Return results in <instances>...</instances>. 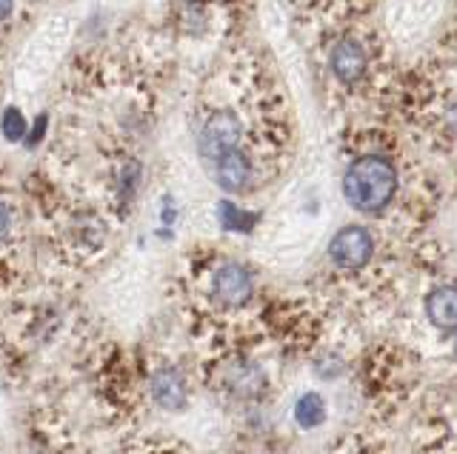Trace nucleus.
<instances>
[{
	"mask_svg": "<svg viewBox=\"0 0 457 454\" xmlns=\"http://www.w3.org/2000/svg\"><path fill=\"white\" fill-rule=\"evenodd\" d=\"M400 186L397 166L386 154H361L343 175V197L361 215H380L389 209Z\"/></svg>",
	"mask_w": 457,
	"mask_h": 454,
	"instance_id": "obj_1",
	"label": "nucleus"
},
{
	"mask_svg": "<svg viewBox=\"0 0 457 454\" xmlns=\"http://www.w3.org/2000/svg\"><path fill=\"white\" fill-rule=\"evenodd\" d=\"M375 237L366 226H343V229L328 240V260L343 275H357L375 258Z\"/></svg>",
	"mask_w": 457,
	"mask_h": 454,
	"instance_id": "obj_2",
	"label": "nucleus"
},
{
	"mask_svg": "<svg viewBox=\"0 0 457 454\" xmlns=\"http://www.w3.org/2000/svg\"><path fill=\"white\" fill-rule=\"evenodd\" d=\"M240 137H243V123L235 111L220 109V111H212V115L204 120L200 126V135H197V149L200 154L214 163L223 154L240 149Z\"/></svg>",
	"mask_w": 457,
	"mask_h": 454,
	"instance_id": "obj_3",
	"label": "nucleus"
},
{
	"mask_svg": "<svg viewBox=\"0 0 457 454\" xmlns=\"http://www.w3.org/2000/svg\"><path fill=\"white\" fill-rule=\"evenodd\" d=\"M212 301L223 309H243L254 297V277L243 263L226 260L212 272Z\"/></svg>",
	"mask_w": 457,
	"mask_h": 454,
	"instance_id": "obj_4",
	"label": "nucleus"
},
{
	"mask_svg": "<svg viewBox=\"0 0 457 454\" xmlns=\"http://www.w3.org/2000/svg\"><path fill=\"white\" fill-rule=\"evenodd\" d=\"M149 394L157 409L163 411H183L189 406V389H186V377L175 366H161L149 380Z\"/></svg>",
	"mask_w": 457,
	"mask_h": 454,
	"instance_id": "obj_5",
	"label": "nucleus"
},
{
	"mask_svg": "<svg viewBox=\"0 0 457 454\" xmlns=\"http://www.w3.org/2000/svg\"><path fill=\"white\" fill-rule=\"evenodd\" d=\"M328 66H332V72L340 83H346V87H354L357 80L366 75L369 69V54H366V46L361 40L354 37H343L335 44L332 54H328Z\"/></svg>",
	"mask_w": 457,
	"mask_h": 454,
	"instance_id": "obj_6",
	"label": "nucleus"
},
{
	"mask_svg": "<svg viewBox=\"0 0 457 454\" xmlns=\"http://www.w3.org/2000/svg\"><path fill=\"white\" fill-rule=\"evenodd\" d=\"M214 169V180H218V186L223 192H232V194H240L252 186V177H254V166L249 161V154L243 149H235L223 154L212 163Z\"/></svg>",
	"mask_w": 457,
	"mask_h": 454,
	"instance_id": "obj_7",
	"label": "nucleus"
},
{
	"mask_svg": "<svg viewBox=\"0 0 457 454\" xmlns=\"http://www.w3.org/2000/svg\"><path fill=\"white\" fill-rule=\"evenodd\" d=\"M426 318L440 332H457V286H437L428 292Z\"/></svg>",
	"mask_w": 457,
	"mask_h": 454,
	"instance_id": "obj_8",
	"label": "nucleus"
},
{
	"mask_svg": "<svg viewBox=\"0 0 457 454\" xmlns=\"http://www.w3.org/2000/svg\"><path fill=\"white\" fill-rule=\"evenodd\" d=\"M226 383H228V389H232L235 394L254 397V394H261L266 389V375L261 372V366L240 360L226 372Z\"/></svg>",
	"mask_w": 457,
	"mask_h": 454,
	"instance_id": "obj_9",
	"label": "nucleus"
},
{
	"mask_svg": "<svg viewBox=\"0 0 457 454\" xmlns=\"http://www.w3.org/2000/svg\"><path fill=\"white\" fill-rule=\"evenodd\" d=\"M326 400L318 394V392H306L303 397H297V403H295V420L300 429H318V425L326 420Z\"/></svg>",
	"mask_w": 457,
	"mask_h": 454,
	"instance_id": "obj_10",
	"label": "nucleus"
},
{
	"mask_svg": "<svg viewBox=\"0 0 457 454\" xmlns=\"http://www.w3.org/2000/svg\"><path fill=\"white\" fill-rule=\"evenodd\" d=\"M218 220H220V226H223V232L249 235L261 218H257L254 211H246V209L235 206L232 201H223V203L218 206Z\"/></svg>",
	"mask_w": 457,
	"mask_h": 454,
	"instance_id": "obj_11",
	"label": "nucleus"
},
{
	"mask_svg": "<svg viewBox=\"0 0 457 454\" xmlns=\"http://www.w3.org/2000/svg\"><path fill=\"white\" fill-rule=\"evenodd\" d=\"M0 132H4V137L9 140V144H21V140H26V132H29V123L23 118L21 109L9 106L4 111V118H0Z\"/></svg>",
	"mask_w": 457,
	"mask_h": 454,
	"instance_id": "obj_12",
	"label": "nucleus"
},
{
	"mask_svg": "<svg viewBox=\"0 0 457 454\" xmlns=\"http://www.w3.org/2000/svg\"><path fill=\"white\" fill-rule=\"evenodd\" d=\"M137 180H140V166L135 161H129L123 169H120V192L126 197H132L135 189H137Z\"/></svg>",
	"mask_w": 457,
	"mask_h": 454,
	"instance_id": "obj_13",
	"label": "nucleus"
},
{
	"mask_svg": "<svg viewBox=\"0 0 457 454\" xmlns=\"http://www.w3.org/2000/svg\"><path fill=\"white\" fill-rule=\"evenodd\" d=\"M46 129H49V115H37V120L29 126L26 132V146H37L43 137H46Z\"/></svg>",
	"mask_w": 457,
	"mask_h": 454,
	"instance_id": "obj_14",
	"label": "nucleus"
},
{
	"mask_svg": "<svg viewBox=\"0 0 457 454\" xmlns=\"http://www.w3.org/2000/svg\"><path fill=\"white\" fill-rule=\"evenodd\" d=\"M9 226H12V220H9V211H6V206L0 203V244L6 240V235H9Z\"/></svg>",
	"mask_w": 457,
	"mask_h": 454,
	"instance_id": "obj_15",
	"label": "nucleus"
},
{
	"mask_svg": "<svg viewBox=\"0 0 457 454\" xmlns=\"http://www.w3.org/2000/svg\"><path fill=\"white\" fill-rule=\"evenodd\" d=\"M446 126H449V132L457 137V103H452L449 111H446Z\"/></svg>",
	"mask_w": 457,
	"mask_h": 454,
	"instance_id": "obj_16",
	"label": "nucleus"
},
{
	"mask_svg": "<svg viewBox=\"0 0 457 454\" xmlns=\"http://www.w3.org/2000/svg\"><path fill=\"white\" fill-rule=\"evenodd\" d=\"M14 9V0H0V21H6Z\"/></svg>",
	"mask_w": 457,
	"mask_h": 454,
	"instance_id": "obj_17",
	"label": "nucleus"
},
{
	"mask_svg": "<svg viewBox=\"0 0 457 454\" xmlns=\"http://www.w3.org/2000/svg\"><path fill=\"white\" fill-rule=\"evenodd\" d=\"M175 215H178V211L171 209V203H169V206H163V223H171V220H175Z\"/></svg>",
	"mask_w": 457,
	"mask_h": 454,
	"instance_id": "obj_18",
	"label": "nucleus"
},
{
	"mask_svg": "<svg viewBox=\"0 0 457 454\" xmlns=\"http://www.w3.org/2000/svg\"><path fill=\"white\" fill-rule=\"evenodd\" d=\"M454 358H457V337H454Z\"/></svg>",
	"mask_w": 457,
	"mask_h": 454,
	"instance_id": "obj_19",
	"label": "nucleus"
}]
</instances>
